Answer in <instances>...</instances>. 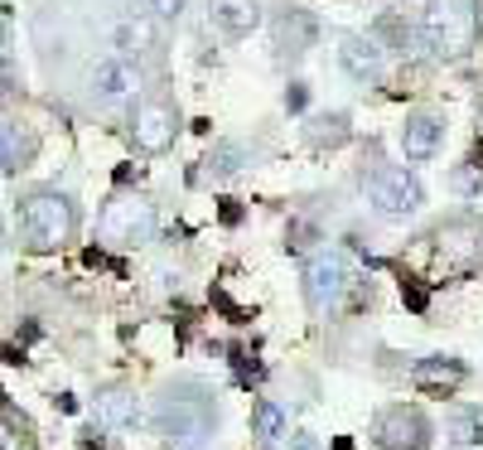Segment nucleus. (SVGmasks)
I'll return each mask as SVG.
<instances>
[{
	"mask_svg": "<svg viewBox=\"0 0 483 450\" xmlns=\"http://www.w3.org/2000/svg\"><path fill=\"white\" fill-rule=\"evenodd\" d=\"M305 136H309V146H319V150H338L353 136V126H348L344 111H319V117H309Z\"/></svg>",
	"mask_w": 483,
	"mask_h": 450,
	"instance_id": "18",
	"label": "nucleus"
},
{
	"mask_svg": "<svg viewBox=\"0 0 483 450\" xmlns=\"http://www.w3.org/2000/svg\"><path fill=\"white\" fill-rule=\"evenodd\" d=\"M97 416L107 421V426H117V431H126V426H136V397L126 388H107V392H97Z\"/></svg>",
	"mask_w": 483,
	"mask_h": 450,
	"instance_id": "19",
	"label": "nucleus"
},
{
	"mask_svg": "<svg viewBox=\"0 0 483 450\" xmlns=\"http://www.w3.org/2000/svg\"><path fill=\"white\" fill-rule=\"evenodd\" d=\"M39 156V131L24 117H0V170L15 175Z\"/></svg>",
	"mask_w": 483,
	"mask_h": 450,
	"instance_id": "10",
	"label": "nucleus"
},
{
	"mask_svg": "<svg viewBox=\"0 0 483 450\" xmlns=\"http://www.w3.org/2000/svg\"><path fill=\"white\" fill-rule=\"evenodd\" d=\"M373 39L377 49H392V53H402V59H416L421 53V44H416V30H411L406 20H396V15H382L377 24H373Z\"/></svg>",
	"mask_w": 483,
	"mask_h": 450,
	"instance_id": "17",
	"label": "nucleus"
},
{
	"mask_svg": "<svg viewBox=\"0 0 483 450\" xmlns=\"http://www.w3.org/2000/svg\"><path fill=\"white\" fill-rule=\"evenodd\" d=\"M373 441L382 450H431L435 441V426L431 416L421 412V407H387V412H377L373 421Z\"/></svg>",
	"mask_w": 483,
	"mask_h": 450,
	"instance_id": "5",
	"label": "nucleus"
},
{
	"mask_svg": "<svg viewBox=\"0 0 483 450\" xmlns=\"http://www.w3.org/2000/svg\"><path fill=\"white\" fill-rule=\"evenodd\" d=\"M208 175L213 179H227V175H237L242 170V165H251V150L247 146H242V140H218V146H213L208 150Z\"/></svg>",
	"mask_w": 483,
	"mask_h": 450,
	"instance_id": "20",
	"label": "nucleus"
},
{
	"mask_svg": "<svg viewBox=\"0 0 483 450\" xmlns=\"http://www.w3.org/2000/svg\"><path fill=\"white\" fill-rule=\"evenodd\" d=\"M305 102H309V88H305V82H290V88H286V107L305 111Z\"/></svg>",
	"mask_w": 483,
	"mask_h": 450,
	"instance_id": "25",
	"label": "nucleus"
},
{
	"mask_svg": "<svg viewBox=\"0 0 483 450\" xmlns=\"http://www.w3.org/2000/svg\"><path fill=\"white\" fill-rule=\"evenodd\" d=\"M402 295L411 301V311H425V291H416V286H402Z\"/></svg>",
	"mask_w": 483,
	"mask_h": 450,
	"instance_id": "26",
	"label": "nucleus"
},
{
	"mask_svg": "<svg viewBox=\"0 0 483 450\" xmlns=\"http://www.w3.org/2000/svg\"><path fill=\"white\" fill-rule=\"evenodd\" d=\"M208 20L223 39H247L261 24V0H208Z\"/></svg>",
	"mask_w": 483,
	"mask_h": 450,
	"instance_id": "14",
	"label": "nucleus"
},
{
	"mask_svg": "<svg viewBox=\"0 0 483 450\" xmlns=\"http://www.w3.org/2000/svg\"><path fill=\"white\" fill-rule=\"evenodd\" d=\"M102 233L121 247H140L155 233V208L146 199H111L102 214Z\"/></svg>",
	"mask_w": 483,
	"mask_h": 450,
	"instance_id": "7",
	"label": "nucleus"
},
{
	"mask_svg": "<svg viewBox=\"0 0 483 450\" xmlns=\"http://www.w3.org/2000/svg\"><path fill=\"white\" fill-rule=\"evenodd\" d=\"M435 243H440V252H445L450 262L469 266V262L483 257V223L478 218H450V223H440Z\"/></svg>",
	"mask_w": 483,
	"mask_h": 450,
	"instance_id": "13",
	"label": "nucleus"
},
{
	"mask_svg": "<svg viewBox=\"0 0 483 450\" xmlns=\"http://www.w3.org/2000/svg\"><path fill=\"white\" fill-rule=\"evenodd\" d=\"M5 53H10V24H5V15H0V63H5Z\"/></svg>",
	"mask_w": 483,
	"mask_h": 450,
	"instance_id": "27",
	"label": "nucleus"
},
{
	"mask_svg": "<svg viewBox=\"0 0 483 450\" xmlns=\"http://www.w3.org/2000/svg\"><path fill=\"white\" fill-rule=\"evenodd\" d=\"M15 223H20V243L30 252H53L78 233V208L59 189H30L15 208Z\"/></svg>",
	"mask_w": 483,
	"mask_h": 450,
	"instance_id": "2",
	"label": "nucleus"
},
{
	"mask_svg": "<svg viewBox=\"0 0 483 450\" xmlns=\"http://www.w3.org/2000/svg\"><path fill=\"white\" fill-rule=\"evenodd\" d=\"M338 63H344V73L358 78V82L382 78V49L367 34H338Z\"/></svg>",
	"mask_w": 483,
	"mask_h": 450,
	"instance_id": "15",
	"label": "nucleus"
},
{
	"mask_svg": "<svg viewBox=\"0 0 483 450\" xmlns=\"http://www.w3.org/2000/svg\"><path fill=\"white\" fill-rule=\"evenodd\" d=\"M140 10L155 20H179V10H184V0H140Z\"/></svg>",
	"mask_w": 483,
	"mask_h": 450,
	"instance_id": "24",
	"label": "nucleus"
},
{
	"mask_svg": "<svg viewBox=\"0 0 483 450\" xmlns=\"http://www.w3.org/2000/svg\"><path fill=\"white\" fill-rule=\"evenodd\" d=\"M179 136V111L169 97H146V102L136 107V121H131V140L136 150H146V156H160V150L175 146Z\"/></svg>",
	"mask_w": 483,
	"mask_h": 450,
	"instance_id": "6",
	"label": "nucleus"
},
{
	"mask_svg": "<svg viewBox=\"0 0 483 450\" xmlns=\"http://www.w3.org/2000/svg\"><path fill=\"white\" fill-rule=\"evenodd\" d=\"M478 30H483L478 0H431V5H425V20H421L425 44H431L435 59H445V63L469 59L474 44H478Z\"/></svg>",
	"mask_w": 483,
	"mask_h": 450,
	"instance_id": "3",
	"label": "nucleus"
},
{
	"mask_svg": "<svg viewBox=\"0 0 483 450\" xmlns=\"http://www.w3.org/2000/svg\"><path fill=\"white\" fill-rule=\"evenodd\" d=\"M367 199H373V208L382 218H411V214H421L425 189L402 165H382V170H373V179H367Z\"/></svg>",
	"mask_w": 483,
	"mask_h": 450,
	"instance_id": "4",
	"label": "nucleus"
},
{
	"mask_svg": "<svg viewBox=\"0 0 483 450\" xmlns=\"http://www.w3.org/2000/svg\"><path fill=\"white\" fill-rule=\"evenodd\" d=\"M402 156L406 160H435L440 146H445V117H435V111H416V117H406L402 126Z\"/></svg>",
	"mask_w": 483,
	"mask_h": 450,
	"instance_id": "9",
	"label": "nucleus"
},
{
	"mask_svg": "<svg viewBox=\"0 0 483 450\" xmlns=\"http://www.w3.org/2000/svg\"><path fill=\"white\" fill-rule=\"evenodd\" d=\"M251 436H257V441H266V445L286 436V412H280L271 397H261L257 407H251Z\"/></svg>",
	"mask_w": 483,
	"mask_h": 450,
	"instance_id": "21",
	"label": "nucleus"
},
{
	"mask_svg": "<svg viewBox=\"0 0 483 450\" xmlns=\"http://www.w3.org/2000/svg\"><path fill=\"white\" fill-rule=\"evenodd\" d=\"M117 59L131 63V53H146L155 49V30H150V20H121V30H117Z\"/></svg>",
	"mask_w": 483,
	"mask_h": 450,
	"instance_id": "22",
	"label": "nucleus"
},
{
	"mask_svg": "<svg viewBox=\"0 0 483 450\" xmlns=\"http://www.w3.org/2000/svg\"><path fill=\"white\" fill-rule=\"evenodd\" d=\"M344 286H348V266L338 262L334 252H319V257L305 262V301H309V311H315V315L334 311Z\"/></svg>",
	"mask_w": 483,
	"mask_h": 450,
	"instance_id": "8",
	"label": "nucleus"
},
{
	"mask_svg": "<svg viewBox=\"0 0 483 450\" xmlns=\"http://www.w3.org/2000/svg\"><path fill=\"white\" fill-rule=\"evenodd\" d=\"M218 426V407H213L208 388L194 383V378H184V383L165 388L160 397H155V431L165 436L169 445L179 450H198Z\"/></svg>",
	"mask_w": 483,
	"mask_h": 450,
	"instance_id": "1",
	"label": "nucleus"
},
{
	"mask_svg": "<svg viewBox=\"0 0 483 450\" xmlns=\"http://www.w3.org/2000/svg\"><path fill=\"white\" fill-rule=\"evenodd\" d=\"M140 88V73L126 59H102L92 68V97L102 107H121V102H131Z\"/></svg>",
	"mask_w": 483,
	"mask_h": 450,
	"instance_id": "12",
	"label": "nucleus"
},
{
	"mask_svg": "<svg viewBox=\"0 0 483 450\" xmlns=\"http://www.w3.org/2000/svg\"><path fill=\"white\" fill-rule=\"evenodd\" d=\"M271 39H276V49L286 53V59H300V53H309L319 44V20L309 15V10H280L276 24H271Z\"/></svg>",
	"mask_w": 483,
	"mask_h": 450,
	"instance_id": "11",
	"label": "nucleus"
},
{
	"mask_svg": "<svg viewBox=\"0 0 483 450\" xmlns=\"http://www.w3.org/2000/svg\"><path fill=\"white\" fill-rule=\"evenodd\" d=\"M450 431H454V441H459V445H474V441H483V416L478 412H454Z\"/></svg>",
	"mask_w": 483,
	"mask_h": 450,
	"instance_id": "23",
	"label": "nucleus"
},
{
	"mask_svg": "<svg viewBox=\"0 0 483 450\" xmlns=\"http://www.w3.org/2000/svg\"><path fill=\"white\" fill-rule=\"evenodd\" d=\"M290 450H319V445H315V441H305V436H300V441H295Z\"/></svg>",
	"mask_w": 483,
	"mask_h": 450,
	"instance_id": "28",
	"label": "nucleus"
},
{
	"mask_svg": "<svg viewBox=\"0 0 483 450\" xmlns=\"http://www.w3.org/2000/svg\"><path fill=\"white\" fill-rule=\"evenodd\" d=\"M464 378H469V369L459 359H445V354H431V359H421L416 369H411V383L421 392H440V397H450Z\"/></svg>",
	"mask_w": 483,
	"mask_h": 450,
	"instance_id": "16",
	"label": "nucleus"
}]
</instances>
